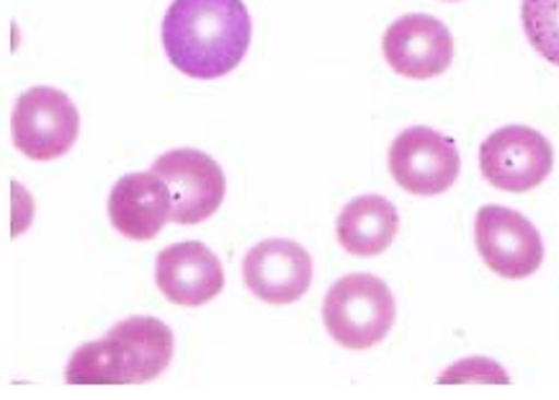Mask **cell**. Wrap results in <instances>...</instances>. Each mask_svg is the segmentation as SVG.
Instances as JSON below:
<instances>
[{"label": "cell", "instance_id": "6da1fadb", "mask_svg": "<svg viewBox=\"0 0 559 400\" xmlns=\"http://www.w3.org/2000/svg\"><path fill=\"white\" fill-rule=\"evenodd\" d=\"M253 21L242 0H174L163 19V47L178 73L214 81L248 55Z\"/></svg>", "mask_w": 559, "mask_h": 400}, {"label": "cell", "instance_id": "7a4b0ae2", "mask_svg": "<svg viewBox=\"0 0 559 400\" xmlns=\"http://www.w3.org/2000/svg\"><path fill=\"white\" fill-rule=\"evenodd\" d=\"M174 331L163 320L132 316L104 339L75 349L64 367L68 385H142L155 380L174 360Z\"/></svg>", "mask_w": 559, "mask_h": 400}, {"label": "cell", "instance_id": "3957f363", "mask_svg": "<svg viewBox=\"0 0 559 400\" xmlns=\"http://www.w3.org/2000/svg\"><path fill=\"white\" fill-rule=\"evenodd\" d=\"M397 318V305L386 284L374 274H348L328 290L322 320L343 349L367 352L386 339Z\"/></svg>", "mask_w": 559, "mask_h": 400}, {"label": "cell", "instance_id": "277c9868", "mask_svg": "<svg viewBox=\"0 0 559 400\" xmlns=\"http://www.w3.org/2000/svg\"><path fill=\"white\" fill-rule=\"evenodd\" d=\"M81 114L64 91L37 85L19 96L11 114V138L32 161H57L75 145Z\"/></svg>", "mask_w": 559, "mask_h": 400}, {"label": "cell", "instance_id": "5b68a950", "mask_svg": "<svg viewBox=\"0 0 559 400\" xmlns=\"http://www.w3.org/2000/svg\"><path fill=\"white\" fill-rule=\"evenodd\" d=\"M479 168L496 189L523 195L547 181L555 168V148L539 130L508 125L483 142Z\"/></svg>", "mask_w": 559, "mask_h": 400}, {"label": "cell", "instance_id": "8992f818", "mask_svg": "<svg viewBox=\"0 0 559 400\" xmlns=\"http://www.w3.org/2000/svg\"><path fill=\"white\" fill-rule=\"evenodd\" d=\"M462 158L456 142L433 127H407L390 148V174L415 197H436L456 184Z\"/></svg>", "mask_w": 559, "mask_h": 400}, {"label": "cell", "instance_id": "52a82bcc", "mask_svg": "<svg viewBox=\"0 0 559 400\" xmlns=\"http://www.w3.org/2000/svg\"><path fill=\"white\" fill-rule=\"evenodd\" d=\"M477 251L503 280H526L544 261V240L532 220L503 204H485L475 220Z\"/></svg>", "mask_w": 559, "mask_h": 400}, {"label": "cell", "instance_id": "ba28073f", "mask_svg": "<svg viewBox=\"0 0 559 400\" xmlns=\"http://www.w3.org/2000/svg\"><path fill=\"white\" fill-rule=\"evenodd\" d=\"M174 199V223L199 225L219 210L227 191L225 170L212 155L197 148H176L153 163Z\"/></svg>", "mask_w": 559, "mask_h": 400}, {"label": "cell", "instance_id": "9c48e42d", "mask_svg": "<svg viewBox=\"0 0 559 400\" xmlns=\"http://www.w3.org/2000/svg\"><path fill=\"white\" fill-rule=\"evenodd\" d=\"M382 49L394 73L413 81L443 75L454 62L449 26L428 13H407L386 26Z\"/></svg>", "mask_w": 559, "mask_h": 400}, {"label": "cell", "instance_id": "30bf717a", "mask_svg": "<svg viewBox=\"0 0 559 400\" xmlns=\"http://www.w3.org/2000/svg\"><path fill=\"white\" fill-rule=\"evenodd\" d=\"M312 256L299 243L286 238L261 240L242 261V282L258 299L271 305H292L312 287Z\"/></svg>", "mask_w": 559, "mask_h": 400}, {"label": "cell", "instance_id": "8fae6325", "mask_svg": "<svg viewBox=\"0 0 559 400\" xmlns=\"http://www.w3.org/2000/svg\"><path fill=\"white\" fill-rule=\"evenodd\" d=\"M155 282L168 303L202 307L225 287V271L204 243L183 240L157 254Z\"/></svg>", "mask_w": 559, "mask_h": 400}, {"label": "cell", "instance_id": "7c38bea8", "mask_svg": "<svg viewBox=\"0 0 559 400\" xmlns=\"http://www.w3.org/2000/svg\"><path fill=\"white\" fill-rule=\"evenodd\" d=\"M114 231L129 240H153L174 220V199L168 184L155 170L127 174L114 184L109 197Z\"/></svg>", "mask_w": 559, "mask_h": 400}, {"label": "cell", "instance_id": "4fadbf2b", "mask_svg": "<svg viewBox=\"0 0 559 400\" xmlns=\"http://www.w3.org/2000/svg\"><path fill=\"white\" fill-rule=\"evenodd\" d=\"M397 227L400 214L390 199L364 195L343 207L338 223H335V233H338L343 251L369 259V256L384 254L392 246Z\"/></svg>", "mask_w": 559, "mask_h": 400}, {"label": "cell", "instance_id": "5bb4252c", "mask_svg": "<svg viewBox=\"0 0 559 400\" xmlns=\"http://www.w3.org/2000/svg\"><path fill=\"white\" fill-rule=\"evenodd\" d=\"M521 21L536 52L559 68V0H523Z\"/></svg>", "mask_w": 559, "mask_h": 400}, {"label": "cell", "instance_id": "9a60e30c", "mask_svg": "<svg viewBox=\"0 0 559 400\" xmlns=\"http://www.w3.org/2000/svg\"><path fill=\"white\" fill-rule=\"evenodd\" d=\"M439 385H454V383H487V385H511V377L498 362L487 360V356H467V360L451 364L443 373Z\"/></svg>", "mask_w": 559, "mask_h": 400}, {"label": "cell", "instance_id": "2e32d148", "mask_svg": "<svg viewBox=\"0 0 559 400\" xmlns=\"http://www.w3.org/2000/svg\"><path fill=\"white\" fill-rule=\"evenodd\" d=\"M447 3H456V0H447Z\"/></svg>", "mask_w": 559, "mask_h": 400}]
</instances>
